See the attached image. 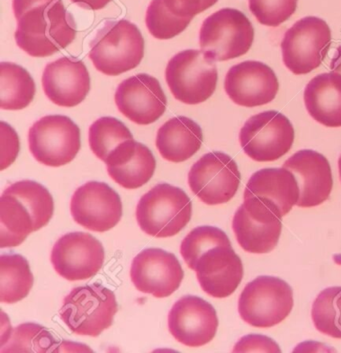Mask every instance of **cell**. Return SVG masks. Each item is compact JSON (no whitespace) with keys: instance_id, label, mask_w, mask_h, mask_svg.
Segmentation results:
<instances>
[{"instance_id":"8d00e7d4","label":"cell","mask_w":341,"mask_h":353,"mask_svg":"<svg viewBox=\"0 0 341 353\" xmlns=\"http://www.w3.org/2000/svg\"><path fill=\"white\" fill-rule=\"evenodd\" d=\"M234 352H278V343L265 335L250 334L243 337L236 344Z\"/></svg>"},{"instance_id":"30bf717a","label":"cell","mask_w":341,"mask_h":353,"mask_svg":"<svg viewBox=\"0 0 341 353\" xmlns=\"http://www.w3.org/2000/svg\"><path fill=\"white\" fill-rule=\"evenodd\" d=\"M239 142L254 161H276L291 150L294 128L282 113L263 111L247 119L239 132Z\"/></svg>"},{"instance_id":"5bb4252c","label":"cell","mask_w":341,"mask_h":353,"mask_svg":"<svg viewBox=\"0 0 341 353\" xmlns=\"http://www.w3.org/2000/svg\"><path fill=\"white\" fill-rule=\"evenodd\" d=\"M104 248L90 233L70 232L53 246L52 263L55 272L70 281H86L103 268Z\"/></svg>"},{"instance_id":"ba28073f","label":"cell","mask_w":341,"mask_h":353,"mask_svg":"<svg viewBox=\"0 0 341 353\" xmlns=\"http://www.w3.org/2000/svg\"><path fill=\"white\" fill-rule=\"evenodd\" d=\"M165 79L177 101L196 105L212 97L218 73L216 61L203 51L186 50L177 53L168 62Z\"/></svg>"},{"instance_id":"5b68a950","label":"cell","mask_w":341,"mask_h":353,"mask_svg":"<svg viewBox=\"0 0 341 353\" xmlns=\"http://www.w3.org/2000/svg\"><path fill=\"white\" fill-rule=\"evenodd\" d=\"M117 310L114 292L94 283L72 290L64 299L59 314L75 334L97 337L112 325Z\"/></svg>"},{"instance_id":"7a4b0ae2","label":"cell","mask_w":341,"mask_h":353,"mask_svg":"<svg viewBox=\"0 0 341 353\" xmlns=\"http://www.w3.org/2000/svg\"><path fill=\"white\" fill-rule=\"evenodd\" d=\"M53 210L52 194L41 183L11 184L0 197V248L21 245L30 233L48 225Z\"/></svg>"},{"instance_id":"f546056e","label":"cell","mask_w":341,"mask_h":353,"mask_svg":"<svg viewBox=\"0 0 341 353\" xmlns=\"http://www.w3.org/2000/svg\"><path fill=\"white\" fill-rule=\"evenodd\" d=\"M311 319L318 332L341 339V286L325 288L318 295Z\"/></svg>"},{"instance_id":"9a60e30c","label":"cell","mask_w":341,"mask_h":353,"mask_svg":"<svg viewBox=\"0 0 341 353\" xmlns=\"http://www.w3.org/2000/svg\"><path fill=\"white\" fill-rule=\"evenodd\" d=\"M70 210L79 225L92 232H105L121 221L123 202L118 193L108 184L90 181L77 188Z\"/></svg>"},{"instance_id":"9c48e42d","label":"cell","mask_w":341,"mask_h":353,"mask_svg":"<svg viewBox=\"0 0 341 353\" xmlns=\"http://www.w3.org/2000/svg\"><path fill=\"white\" fill-rule=\"evenodd\" d=\"M331 46L329 24L320 17H304L296 21L283 37V63L293 74H307L320 68Z\"/></svg>"},{"instance_id":"8fae6325","label":"cell","mask_w":341,"mask_h":353,"mask_svg":"<svg viewBox=\"0 0 341 353\" xmlns=\"http://www.w3.org/2000/svg\"><path fill=\"white\" fill-rule=\"evenodd\" d=\"M30 152L37 161L50 168L70 163L81 150V130L64 115H48L31 126Z\"/></svg>"},{"instance_id":"7c38bea8","label":"cell","mask_w":341,"mask_h":353,"mask_svg":"<svg viewBox=\"0 0 341 353\" xmlns=\"http://www.w3.org/2000/svg\"><path fill=\"white\" fill-rule=\"evenodd\" d=\"M240 179L236 161L220 152L203 155L188 172L190 190L208 205L231 201L238 192Z\"/></svg>"},{"instance_id":"603a6c76","label":"cell","mask_w":341,"mask_h":353,"mask_svg":"<svg viewBox=\"0 0 341 353\" xmlns=\"http://www.w3.org/2000/svg\"><path fill=\"white\" fill-rule=\"evenodd\" d=\"M110 176L126 190H136L154 176L156 161L149 148L134 139L124 141L105 161Z\"/></svg>"},{"instance_id":"ffe728a7","label":"cell","mask_w":341,"mask_h":353,"mask_svg":"<svg viewBox=\"0 0 341 353\" xmlns=\"http://www.w3.org/2000/svg\"><path fill=\"white\" fill-rule=\"evenodd\" d=\"M203 292L225 299L236 292L243 277V265L231 244H221L201 254L194 270Z\"/></svg>"},{"instance_id":"4fadbf2b","label":"cell","mask_w":341,"mask_h":353,"mask_svg":"<svg viewBox=\"0 0 341 353\" xmlns=\"http://www.w3.org/2000/svg\"><path fill=\"white\" fill-rule=\"evenodd\" d=\"M238 243L249 253H269L278 245L282 217L273 208L256 197L245 199L232 221Z\"/></svg>"},{"instance_id":"484cf974","label":"cell","mask_w":341,"mask_h":353,"mask_svg":"<svg viewBox=\"0 0 341 353\" xmlns=\"http://www.w3.org/2000/svg\"><path fill=\"white\" fill-rule=\"evenodd\" d=\"M200 126L186 117L166 121L156 135V148L161 157L170 162H183L194 157L203 145Z\"/></svg>"},{"instance_id":"6da1fadb","label":"cell","mask_w":341,"mask_h":353,"mask_svg":"<svg viewBox=\"0 0 341 353\" xmlns=\"http://www.w3.org/2000/svg\"><path fill=\"white\" fill-rule=\"evenodd\" d=\"M17 46L32 57H52L76 37V23L62 0H13Z\"/></svg>"},{"instance_id":"52a82bcc","label":"cell","mask_w":341,"mask_h":353,"mask_svg":"<svg viewBox=\"0 0 341 353\" xmlns=\"http://www.w3.org/2000/svg\"><path fill=\"white\" fill-rule=\"evenodd\" d=\"M293 308V292L287 281L258 276L247 284L238 301L241 319L249 325L269 328L282 323Z\"/></svg>"},{"instance_id":"74e56055","label":"cell","mask_w":341,"mask_h":353,"mask_svg":"<svg viewBox=\"0 0 341 353\" xmlns=\"http://www.w3.org/2000/svg\"><path fill=\"white\" fill-rule=\"evenodd\" d=\"M72 1L84 10H99L105 8L112 0H72Z\"/></svg>"},{"instance_id":"cb8c5ba5","label":"cell","mask_w":341,"mask_h":353,"mask_svg":"<svg viewBox=\"0 0 341 353\" xmlns=\"http://www.w3.org/2000/svg\"><path fill=\"white\" fill-rule=\"evenodd\" d=\"M256 197L282 217L300 199V188L293 173L287 168H263L251 175L243 199Z\"/></svg>"},{"instance_id":"ab89813d","label":"cell","mask_w":341,"mask_h":353,"mask_svg":"<svg viewBox=\"0 0 341 353\" xmlns=\"http://www.w3.org/2000/svg\"><path fill=\"white\" fill-rule=\"evenodd\" d=\"M338 170H340V181H341V155L340 157V161H338Z\"/></svg>"},{"instance_id":"f35d334b","label":"cell","mask_w":341,"mask_h":353,"mask_svg":"<svg viewBox=\"0 0 341 353\" xmlns=\"http://www.w3.org/2000/svg\"><path fill=\"white\" fill-rule=\"evenodd\" d=\"M331 70L332 72L341 75V46H338L331 62Z\"/></svg>"},{"instance_id":"f1b7e54d","label":"cell","mask_w":341,"mask_h":353,"mask_svg":"<svg viewBox=\"0 0 341 353\" xmlns=\"http://www.w3.org/2000/svg\"><path fill=\"white\" fill-rule=\"evenodd\" d=\"M130 139H134V135L123 122L114 117L97 119L90 125L88 132L90 150L104 162L117 146Z\"/></svg>"},{"instance_id":"e0dca14e","label":"cell","mask_w":341,"mask_h":353,"mask_svg":"<svg viewBox=\"0 0 341 353\" xmlns=\"http://www.w3.org/2000/svg\"><path fill=\"white\" fill-rule=\"evenodd\" d=\"M217 327L218 319L214 306L194 295L178 299L168 314V328L172 336L189 347L209 343L216 336Z\"/></svg>"},{"instance_id":"d6986e66","label":"cell","mask_w":341,"mask_h":353,"mask_svg":"<svg viewBox=\"0 0 341 353\" xmlns=\"http://www.w3.org/2000/svg\"><path fill=\"white\" fill-rule=\"evenodd\" d=\"M279 83L274 71L263 62L247 61L228 70L225 90L230 99L245 108H256L273 101Z\"/></svg>"},{"instance_id":"8992f818","label":"cell","mask_w":341,"mask_h":353,"mask_svg":"<svg viewBox=\"0 0 341 353\" xmlns=\"http://www.w3.org/2000/svg\"><path fill=\"white\" fill-rule=\"evenodd\" d=\"M254 28L245 13L223 8L208 17L199 32L201 51L214 61L242 57L251 48Z\"/></svg>"},{"instance_id":"7402d4cb","label":"cell","mask_w":341,"mask_h":353,"mask_svg":"<svg viewBox=\"0 0 341 353\" xmlns=\"http://www.w3.org/2000/svg\"><path fill=\"white\" fill-rule=\"evenodd\" d=\"M42 88L53 103L73 108L81 104L90 92V73L83 61L61 57L44 68Z\"/></svg>"},{"instance_id":"44dd1931","label":"cell","mask_w":341,"mask_h":353,"mask_svg":"<svg viewBox=\"0 0 341 353\" xmlns=\"http://www.w3.org/2000/svg\"><path fill=\"white\" fill-rule=\"evenodd\" d=\"M282 168L293 173L298 181V208H314L329 199L333 179L331 164L324 155L316 150H300L289 157Z\"/></svg>"},{"instance_id":"3957f363","label":"cell","mask_w":341,"mask_h":353,"mask_svg":"<svg viewBox=\"0 0 341 353\" xmlns=\"http://www.w3.org/2000/svg\"><path fill=\"white\" fill-rule=\"evenodd\" d=\"M145 57V39L132 22L107 21L90 42V59L101 73L116 77L134 70Z\"/></svg>"},{"instance_id":"d590c367","label":"cell","mask_w":341,"mask_h":353,"mask_svg":"<svg viewBox=\"0 0 341 353\" xmlns=\"http://www.w3.org/2000/svg\"><path fill=\"white\" fill-rule=\"evenodd\" d=\"M1 126V170L13 163L19 152V139L17 133L6 122H0Z\"/></svg>"},{"instance_id":"277c9868","label":"cell","mask_w":341,"mask_h":353,"mask_svg":"<svg viewBox=\"0 0 341 353\" xmlns=\"http://www.w3.org/2000/svg\"><path fill=\"white\" fill-rule=\"evenodd\" d=\"M192 203L181 188L161 183L145 193L136 208V221L143 232L157 239L176 235L192 219Z\"/></svg>"},{"instance_id":"4dcf8cb0","label":"cell","mask_w":341,"mask_h":353,"mask_svg":"<svg viewBox=\"0 0 341 353\" xmlns=\"http://www.w3.org/2000/svg\"><path fill=\"white\" fill-rule=\"evenodd\" d=\"M192 19L170 12L163 0H152L146 10L145 23L152 37L167 41L183 32Z\"/></svg>"},{"instance_id":"d4e9b609","label":"cell","mask_w":341,"mask_h":353,"mask_svg":"<svg viewBox=\"0 0 341 353\" xmlns=\"http://www.w3.org/2000/svg\"><path fill=\"white\" fill-rule=\"evenodd\" d=\"M304 104L310 117L327 126H341V75L321 73L307 84Z\"/></svg>"},{"instance_id":"836d02e7","label":"cell","mask_w":341,"mask_h":353,"mask_svg":"<svg viewBox=\"0 0 341 353\" xmlns=\"http://www.w3.org/2000/svg\"><path fill=\"white\" fill-rule=\"evenodd\" d=\"M298 0H248L249 10L263 26L276 28L289 19Z\"/></svg>"},{"instance_id":"1f68e13d","label":"cell","mask_w":341,"mask_h":353,"mask_svg":"<svg viewBox=\"0 0 341 353\" xmlns=\"http://www.w3.org/2000/svg\"><path fill=\"white\" fill-rule=\"evenodd\" d=\"M221 244H231L227 233L214 226H199L186 235L181 243L180 253L188 268L194 270L201 254Z\"/></svg>"},{"instance_id":"4316f807","label":"cell","mask_w":341,"mask_h":353,"mask_svg":"<svg viewBox=\"0 0 341 353\" xmlns=\"http://www.w3.org/2000/svg\"><path fill=\"white\" fill-rule=\"evenodd\" d=\"M35 82L28 70L12 62L0 63V108L21 110L34 99Z\"/></svg>"},{"instance_id":"83f0119b","label":"cell","mask_w":341,"mask_h":353,"mask_svg":"<svg viewBox=\"0 0 341 353\" xmlns=\"http://www.w3.org/2000/svg\"><path fill=\"white\" fill-rule=\"evenodd\" d=\"M33 285L30 263L21 254H2L0 257V301L19 303L28 296Z\"/></svg>"},{"instance_id":"d6a6232c","label":"cell","mask_w":341,"mask_h":353,"mask_svg":"<svg viewBox=\"0 0 341 353\" xmlns=\"http://www.w3.org/2000/svg\"><path fill=\"white\" fill-rule=\"evenodd\" d=\"M56 343L54 337L39 324H21L15 328L6 348H2L1 352H55Z\"/></svg>"},{"instance_id":"2e32d148","label":"cell","mask_w":341,"mask_h":353,"mask_svg":"<svg viewBox=\"0 0 341 353\" xmlns=\"http://www.w3.org/2000/svg\"><path fill=\"white\" fill-rule=\"evenodd\" d=\"M183 268L174 253L146 248L132 261L130 279L137 290L165 299L176 292L183 279Z\"/></svg>"},{"instance_id":"ac0fdd59","label":"cell","mask_w":341,"mask_h":353,"mask_svg":"<svg viewBox=\"0 0 341 353\" xmlns=\"http://www.w3.org/2000/svg\"><path fill=\"white\" fill-rule=\"evenodd\" d=\"M114 99L124 117L139 125H147L158 121L167 105L165 91L159 81L145 73L121 82Z\"/></svg>"},{"instance_id":"e575fe53","label":"cell","mask_w":341,"mask_h":353,"mask_svg":"<svg viewBox=\"0 0 341 353\" xmlns=\"http://www.w3.org/2000/svg\"><path fill=\"white\" fill-rule=\"evenodd\" d=\"M167 10L179 17L194 19L214 6L218 0H163Z\"/></svg>"}]
</instances>
